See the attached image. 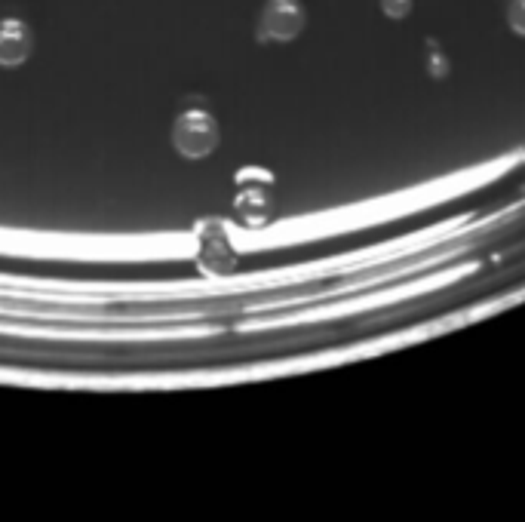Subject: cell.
<instances>
[{"label":"cell","mask_w":525,"mask_h":522,"mask_svg":"<svg viewBox=\"0 0 525 522\" xmlns=\"http://www.w3.org/2000/svg\"><path fill=\"white\" fill-rule=\"evenodd\" d=\"M378 4H381V13L390 19H406L412 13V0H378Z\"/></svg>","instance_id":"obj_5"},{"label":"cell","mask_w":525,"mask_h":522,"mask_svg":"<svg viewBox=\"0 0 525 522\" xmlns=\"http://www.w3.org/2000/svg\"><path fill=\"white\" fill-rule=\"evenodd\" d=\"M304 10L298 0H268L265 10L258 16V37L289 43L304 31Z\"/></svg>","instance_id":"obj_2"},{"label":"cell","mask_w":525,"mask_h":522,"mask_svg":"<svg viewBox=\"0 0 525 522\" xmlns=\"http://www.w3.org/2000/svg\"><path fill=\"white\" fill-rule=\"evenodd\" d=\"M172 145L188 160H203L218 145V120L206 108H185L172 123Z\"/></svg>","instance_id":"obj_1"},{"label":"cell","mask_w":525,"mask_h":522,"mask_svg":"<svg viewBox=\"0 0 525 522\" xmlns=\"http://www.w3.org/2000/svg\"><path fill=\"white\" fill-rule=\"evenodd\" d=\"M31 50H34L31 28L16 16L0 19V68H19L22 62H28Z\"/></svg>","instance_id":"obj_3"},{"label":"cell","mask_w":525,"mask_h":522,"mask_svg":"<svg viewBox=\"0 0 525 522\" xmlns=\"http://www.w3.org/2000/svg\"><path fill=\"white\" fill-rule=\"evenodd\" d=\"M507 25L513 34L525 37V0H507Z\"/></svg>","instance_id":"obj_4"}]
</instances>
